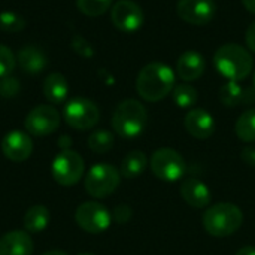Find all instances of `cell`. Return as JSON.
<instances>
[{
  "mask_svg": "<svg viewBox=\"0 0 255 255\" xmlns=\"http://www.w3.org/2000/svg\"><path fill=\"white\" fill-rule=\"evenodd\" d=\"M72 49H73L76 54L82 55L84 58H90V57H93V54H94L93 46H91L84 37H81V36H75V37L72 39Z\"/></svg>",
  "mask_w": 255,
  "mask_h": 255,
  "instance_id": "cell-30",
  "label": "cell"
},
{
  "mask_svg": "<svg viewBox=\"0 0 255 255\" xmlns=\"http://www.w3.org/2000/svg\"><path fill=\"white\" fill-rule=\"evenodd\" d=\"M236 136L247 143L255 142V108L245 111L236 121Z\"/></svg>",
  "mask_w": 255,
  "mask_h": 255,
  "instance_id": "cell-23",
  "label": "cell"
},
{
  "mask_svg": "<svg viewBox=\"0 0 255 255\" xmlns=\"http://www.w3.org/2000/svg\"><path fill=\"white\" fill-rule=\"evenodd\" d=\"M151 170L158 179L164 182H175L185 175L187 164L178 151L172 148H161L151 157Z\"/></svg>",
  "mask_w": 255,
  "mask_h": 255,
  "instance_id": "cell-5",
  "label": "cell"
},
{
  "mask_svg": "<svg viewBox=\"0 0 255 255\" xmlns=\"http://www.w3.org/2000/svg\"><path fill=\"white\" fill-rule=\"evenodd\" d=\"M75 220L84 232L99 235L109 229L112 223V215L102 203L85 202L78 206L75 212Z\"/></svg>",
  "mask_w": 255,
  "mask_h": 255,
  "instance_id": "cell-9",
  "label": "cell"
},
{
  "mask_svg": "<svg viewBox=\"0 0 255 255\" xmlns=\"http://www.w3.org/2000/svg\"><path fill=\"white\" fill-rule=\"evenodd\" d=\"M146 166H148V157L145 155V152L131 151L130 154L124 157L120 173L127 179H133V178L140 176L145 172Z\"/></svg>",
  "mask_w": 255,
  "mask_h": 255,
  "instance_id": "cell-22",
  "label": "cell"
},
{
  "mask_svg": "<svg viewBox=\"0 0 255 255\" xmlns=\"http://www.w3.org/2000/svg\"><path fill=\"white\" fill-rule=\"evenodd\" d=\"M42 255H67L64 251H60V250H52V251H48V253H43Z\"/></svg>",
  "mask_w": 255,
  "mask_h": 255,
  "instance_id": "cell-37",
  "label": "cell"
},
{
  "mask_svg": "<svg viewBox=\"0 0 255 255\" xmlns=\"http://www.w3.org/2000/svg\"><path fill=\"white\" fill-rule=\"evenodd\" d=\"M114 146V134L108 130H97L88 137V148L96 154H106Z\"/></svg>",
  "mask_w": 255,
  "mask_h": 255,
  "instance_id": "cell-25",
  "label": "cell"
},
{
  "mask_svg": "<svg viewBox=\"0 0 255 255\" xmlns=\"http://www.w3.org/2000/svg\"><path fill=\"white\" fill-rule=\"evenodd\" d=\"M51 220V214L46 206L43 205H36L28 208V211L24 215V229L28 233H40L43 232Z\"/></svg>",
  "mask_w": 255,
  "mask_h": 255,
  "instance_id": "cell-21",
  "label": "cell"
},
{
  "mask_svg": "<svg viewBox=\"0 0 255 255\" xmlns=\"http://www.w3.org/2000/svg\"><path fill=\"white\" fill-rule=\"evenodd\" d=\"M181 196L182 199L196 209L206 208L211 203V191L209 188L199 179H185L181 184Z\"/></svg>",
  "mask_w": 255,
  "mask_h": 255,
  "instance_id": "cell-19",
  "label": "cell"
},
{
  "mask_svg": "<svg viewBox=\"0 0 255 255\" xmlns=\"http://www.w3.org/2000/svg\"><path fill=\"white\" fill-rule=\"evenodd\" d=\"M112 4V0H76V6L81 13L87 16L103 15Z\"/></svg>",
  "mask_w": 255,
  "mask_h": 255,
  "instance_id": "cell-26",
  "label": "cell"
},
{
  "mask_svg": "<svg viewBox=\"0 0 255 255\" xmlns=\"http://www.w3.org/2000/svg\"><path fill=\"white\" fill-rule=\"evenodd\" d=\"M176 12L182 21L191 25H206L214 19L217 6L214 0H179Z\"/></svg>",
  "mask_w": 255,
  "mask_h": 255,
  "instance_id": "cell-12",
  "label": "cell"
},
{
  "mask_svg": "<svg viewBox=\"0 0 255 255\" xmlns=\"http://www.w3.org/2000/svg\"><path fill=\"white\" fill-rule=\"evenodd\" d=\"M24 126L30 136L45 137L60 127V114L51 105H39L28 112Z\"/></svg>",
  "mask_w": 255,
  "mask_h": 255,
  "instance_id": "cell-10",
  "label": "cell"
},
{
  "mask_svg": "<svg viewBox=\"0 0 255 255\" xmlns=\"http://www.w3.org/2000/svg\"><path fill=\"white\" fill-rule=\"evenodd\" d=\"M172 97H173V102L185 109V108H191L197 103V99H199V93L197 90L190 85V84H179L173 88L172 91Z\"/></svg>",
  "mask_w": 255,
  "mask_h": 255,
  "instance_id": "cell-24",
  "label": "cell"
},
{
  "mask_svg": "<svg viewBox=\"0 0 255 255\" xmlns=\"http://www.w3.org/2000/svg\"><path fill=\"white\" fill-rule=\"evenodd\" d=\"M18 66L28 75H37L48 66L45 52L36 45H25L16 55Z\"/></svg>",
  "mask_w": 255,
  "mask_h": 255,
  "instance_id": "cell-18",
  "label": "cell"
},
{
  "mask_svg": "<svg viewBox=\"0 0 255 255\" xmlns=\"http://www.w3.org/2000/svg\"><path fill=\"white\" fill-rule=\"evenodd\" d=\"M111 21L120 31L134 33L143 25L145 15L137 3L131 0H120L112 6Z\"/></svg>",
  "mask_w": 255,
  "mask_h": 255,
  "instance_id": "cell-11",
  "label": "cell"
},
{
  "mask_svg": "<svg viewBox=\"0 0 255 255\" xmlns=\"http://www.w3.org/2000/svg\"><path fill=\"white\" fill-rule=\"evenodd\" d=\"M242 223L244 214L233 203L214 205L203 214V227L215 238H226L236 233Z\"/></svg>",
  "mask_w": 255,
  "mask_h": 255,
  "instance_id": "cell-4",
  "label": "cell"
},
{
  "mask_svg": "<svg viewBox=\"0 0 255 255\" xmlns=\"http://www.w3.org/2000/svg\"><path fill=\"white\" fill-rule=\"evenodd\" d=\"M205 67H206V61H205L203 55L200 52H196V51L184 52L179 57L178 64H176V70H178L179 78L182 81H187V82L199 79L203 75Z\"/></svg>",
  "mask_w": 255,
  "mask_h": 255,
  "instance_id": "cell-17",
  "label": "cell"
},
{
  "mask_svg": "<svg viewBox=\"0 0 255 255\" xmlns=\"http://www.w3.org/2000/svg\"><path fill=\"white\" fill-rule=\"evenodd\" d=\"M236 255H255V247H244L236 253Z\"/></svg>",
  "mask_w": 255,
  "mask_h": 255,
  "instance_id": "cell-34",
  "label": "cell"
},
{
  "mask_svg": "<svg viewBox=\"0 0 255 255\" xmlns=\"http://www.w3.org/2000/svg\"><path fill=\"white\" fill-rule=\"evenodd\" d=\"M146 124L148 112L145 106L134 99L123 100L112 115V128L124 139H134L140 136Z\"/></svg>",
  "mask_w": 255,
  "mask_h": 255,
  "instance_id": "cell-3",
  "label": "cell"
},
{
  "mask_svg": "<svg viewBox=\"0 0 255 255\" xmlns=\"http://www.w3.org/2000/svg\"><path fill=\"white\" fill-rule=\"evenodd\" d=\"M34 250L28 232L12 230L0 238V255H31Z\"/></svg>",
  "mask_w": 255,
  "mask_h": 255,
  "instance_id": "cell-15",
  "label": "cell"
},
{
  "mask_svg": "<svg viewBox=\"0 0 255 255\" xmlns=\"http://www.w3.org/2000/svg\"><path fill=\"white\" fill-rule=\"evenodd\" d=\"M120 185V172L111 164H96L85 176V190L96 199L111 196Z\"/></svg>",
  "mask_w": 255,
  "mask_h": 255,
  "instance_id": "cell-7",
  "label": "cell"
},
{
  "mask_svg": "<svg viewBox=\"0 0 255 255\" xmlns=\"http://www.w3.org/2000/svg\"><path fill=\"white\" fill-rule=\"evenodd\" d=\"M253 84H254V88H255V72H254V76H253Z\"/></svg>",
  "mask_w": 255,
  "mask_h": 255,
  "instance_id": "cell-39",
  "label": "cell"
},
{
  "mask_svg": "<svg viewBox=\"0 0 255 255\" xmlns=\"http://www.w3.org/2000/svg\"><path fill=\"white\" fill-rule=\"evenodd\" d=\"M220 100L227 108H236L242 103H253L255 100V88L242 87L236 81H229L220 90Z\"/></svg>",
  "mask_w": 255,
  "mask_h": 255,
  "instance_id": "cell-16",
  "label": "cell"
},
{
  "mask_svg": "<svg viewBox=\"0 0 255 255\" xmlns=\"http://www.w3.org/2000/svg\"><path fill=\"white\" fill-rule=\"evenodd\" d=\"M25 27V19L12 10L0 12V30L6 33H18Z\"/></svg>",
  "mask_w": 255,
  "mask_h": 255,
  "instance_id": "cell-27",
  "label": "cell"
},
{
  "mask_svg": "<svg viewBox=\"0 0 255 255\" xmlns=\"http://www.w3.org/2000/svg\"><path fill=\"white\" fill-rule=\"evenodd\" d=\"M184 126L193 137L200 140L209 139L215 131L214 117L202 108L191 109L184 118Z\"/></svg>",
  "mask_w": 255,
  "mask_h": 255,
  "instance_id": "cell-14",
  "label": "cell"
},
{
  "mask_svg": "<svg viewBox=\"0 0 255 255\" xmlns=\"http://www.w3.org/2000/svg\"><path fill=\"white\" fill-rule=\"evenodd\" d=\"M52 178L57 184L63 187H73L76 185L85 170V164L82 157L72 151L63 149L52 161Z\"/></svg>",
  "mask_w": 255,
  "mask_h": 255,
  "instance_id": "cell-6",
  "label": "cell"
},
{
  "mask_svg": "<svg viewBox=\"0 0 255 255\" xmlns=\"http://www.w3.org/2000/svg\"><path fill=\"white\" fill-rule=\"evenodd\" d=\"M245 40H247L248 48H250L253 52H255V21L248 27L247 34H245Z\"/></svg>",
  "mask_w": 255,
  "mask_h": 255,
  "instance_id": "cell-33",
  "label": "cell"
},
{
  "mask_svg": "<svg viewBox=\"0 0 255 255\" xmlns=\"http://www.w3.org/2000/svg\"><path fill=\"white\" fill-rule=\"evenodd\" d=\"M214 66L229 81L245 79L254 66L251 54L238 43H226L214 54Z\"/></svg>",
  "mask_w": 255,
  "mask_h": 255,
  "instance_id": "cell-2",
  "label": "cell"
},
{
  "mask_svg": "<svg viewBox=\"0 0 255 255\" xmlns=\"http://www.w3.org/2000/svg\"><path fill=\"white\" fill-rule=\"evenodd\" d=\"M70 145H72V140H70L67 136L61 137V140H60V146H61L63 149H67V148H70Z\"/></svg>",
  "mask_w": 255,
  "mask_h": 255,
  "instance_id": "cell-36",
  "label": "cell"
},
{
  "mask_svg": "<svg viewBox=\"0 0 255 255\" xmlns=\"http://www.w3.org/2000/svg\"><path fill=\"white\" fill-rule=\"evenodd\" d=\"M63 115L66 123L75 130H90L99 123L100 118L97 105L84 97L69 100L64 106Z\"/></svg>",
  "mask_w": 255,
  "mask_h": 255,
  "instance_id": "cell-8",
  "label": "cell"
},
{
  "mask_svg": "<svg viewBox=\"0 0 255 255\" xmlns=\"http://www.w3.org/2000/svg\"><path fill=\"white\" fill-rule=\"evenodd\" d=\"M1 151L7 160L15 163H22L28 160L33 152V140L28 133L13 130L3 137Z\"/></svg>",
  "mask_w": 255,
  "mask_h": 255,
  "instance_id": "cell-13",
  "label": "cell"
},
{
  "mask_svg": "<svg viewBox=\"0 0 255 255\" xmlns=\"http://www.w3.org/2000/svg\"><path fill=\"white\" fill-rule=\"evenodd\" d=\"M242 4L245 6V9L251 13H255V0H242Z\"/></svg>",
  "mask_w": 255,
  "mask_h": 255,
  "instance_id": "cell-35",
  "label": "cell"
},
{
  "mask_svg": "<svg viewBox=\"0 0 255 255\" xmlns=\"http://www.w3.org/2000/svg\"><path fill=\"white\" fill-rule=\"evenodd\" d=\"M43 94H45L46 100L52 105L63 103L69 94L67 79L58 72L49 73L43 82Z\"/></svg>",
  "mask_w": 255,
  "mask_h": 255,
  "instance_id": "cell-20",
  "label": "cell"
},
{
  "mask_svg": "<svg viewBox=\"0 0 255 255\" xmlns=\"http://www.w3.org/2000/svg\"><path fill=\"white\" fill-rule=\"evenodd\" d=\"M131 215H133V211H131V208L127 206V205H118V206L114 209V212H112V218H114L118 224H124V223L130 221Z\"/></svg>",
  "mask_w": 255,
  "mask_h": 255,
  "instance_id": "cell-31",
  "label": "cell"
},
{
  "mask_svg": "<svg viewBox=\"0 0 255 255\" xmlns=\"http://www.w3.org/2000/svg\"><path fill=\"white\" fill-rule=\"evenodd\" d=\"M241 158L244 160L245 164L255 167V146H247L241 152Z\"/></svg>",
  "mask_w": 255,
  "mask_h": 255,
  "instance_id": "cell-32",
  "label": "cell"
},
{
  "mask_svg": "<svg viewBox=\"0 0 255 255\" xmlns=\"http://www.w3.org/2000/svg\"><path fill=\"white\" fill-rule=\"evenodd\" d=\"M15 66H16V57L6 45L0 43V78L10 76Z\"/></svg>",
  "mask_w": 255,
  "mask_h": 255,
  "instance_id": "cell-28",
  "label": "cell"
},
{
  "mask_svg": "<svg viewBox=\"0 0 255 255\" xmlns=\"http://www.w3.org/2000/svg\"><path fill=\"white\" fill-rule=\"evenodd\" d=\"M136 88L146 102H158L175 88V73L164 63H149L137 75Z\"/></svg>",
  "mask_w": 255,
  "mask_h": 255,
  "instance_id": "cell-1",
  "label": "cell"
},
{
  "mask_svg": "<svg viewBox=\"0 0 255 255\" xmlns=\"http://www.w3.org/2000/svg\"><path fill=\"white\" fill-rule=\"evenodd\" d=\"M21 85H19V81L13 76H6V78H1L0 81V96L1 97H13L18 94Z\"/></svg>",
  "mask_w": 255,
  "mask_h": 255,
  "instance_id": "cell-29",
  "label": "cell"
},
{
  "mask_svg": "<svg viewBox=\"0 0 255 255\" xmlns=\"http://www.w3.org/2000/svg\"><path fill=\"white\" fill-rule=\"evenodd\" d=\"M78 255H94V254H91V253H81V254H78Z\"/></svg>",
  "mask_w": 255,
  "mask_h": 255,
  "instance_id": "cell-38",
  "label": "cell"
}]
</instances>
